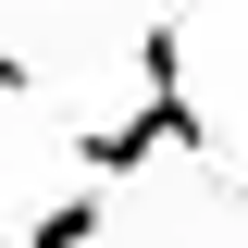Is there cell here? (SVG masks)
<instances>
[{"label":"cell","instance_id":"obj_1","mask_svg":"<svg viewBox=\"0 0 248 248\" xmlns=\"http://www.w3.org/2000/svg\"><path fill=\"white\" fill-rule=\"evenodd\" d=\"M87 236H99V186H75V199H50L25 223V248H87Z\"/></svg>","mask_w":248,"mask_h":248},{"label":"cell","instance_id":"obj_2","mask_svg":"<svg viewBox=\"0 0 248 248\" xmlns=\"http://www.w3.org/2000/svg\"><path fill=\"white\" fill-rule=\"evenodd\" d=\"M0 99H37V62L13 50V37H0Z\"/></svg>","mask_w":248,"mask_h":248},{"label":"cell","instance_id":"obj_3","mask_svg":"<svg viewBox=\"0 0 248 248\" xmlns=\"http://www.w3.org/2000/svg\"><path fill=\"white\" fill-rule=\"evenodd\" d=\"M87 13H124V0H87Z\"/></svg>","mask_w":248,"mask_h":248}]
</instances>
